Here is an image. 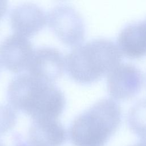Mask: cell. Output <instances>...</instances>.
<instances>
[{"label": "cell", "mask_w": 146, "mask_h": 146, "mask_svg": "<svg viewBox=\"0 0 146 146\" xmlns=\"http://www.w3.org/2000/svg\"><path fill=\"white\" fill-rule=\"evenodd\" d=\"M7 97L11 106L33 120L57 119L66 106L60 88L29 74L18 75L10 80Z\"/></svg>", "instance_id": "obj_1"}, {"label": "cell", "mask_w": 146, "mask_h": 146, "mask_svg": "<svg viewBox=\"0 0 146 146\" xmlns=\"http://www.w3.org/2000/svg\"><path fill=\"white\" fill-rule=\"evenodd\" d=\"M121 110L114 99L105 97L77 116L69 128L74 146H104L117 129Z\"/></svg>", "instance_id": "obj_2"}, {"label": "cell", "mask_w": 146, "mask_h": 146, "mask_svg": "<svg viewBox=\"0 0 146 146\" xmlns=\"http://www.w3.org/2000/svg\"><path fill=\"white\" fill-rule=\"evenodd\" d=\"M121 54L111 39L98 38L74 48L66 60L68 74L76 82L93 83L119 64Z\"/></svg>", "instance_id": "obj_3"}, {"label": "cell", "mask_w": 146, "mask_h": 146, "mask_svg": "<svg viewBox=\"0 0 146 146\" xmlns=\"http://www.w3.org/2000/svg\"><path fill=\"white\" fill-rule=\"evenodd\" d=\"M48 25L58 38L70 46H78L84 39L85 26L80 14L72 6L60 3L49 12Z\"/></svg>", "instance_id": "obj_4"}, {"label": "cell", "mask_w": 146, "mask_h": 146, "mask_svg": "<svg viewBox=\"0 0 146 146\" xmlns=\"http://www.w3.org/2000/svg\"><path fill=\"white\" fill-rule=\"evenodd\" d=\"M143 79L142 71L136 66L130 63H119L108 74L107 89L115 99H129L140 91Z\"/></svg>", "instance_id": "obj_5"}, {"label": "cell", "mask_w": 146, "mask_h": 146, "mask_svg": "<svg viewBox=\"0 0 146 146\" xmlns=\"http://www.w3.org/2000/svg\"><path fill=\"white\" fill-rule=\"evenodd\" d=\"M65 64L63 55L58 49L43 46L34 50L27 70L33 76L52 83L62 75Z\"/></svg>", "instance_id": "obj_6"}, {"label": "cell", "mask_w": 146, "mask_h": 146, "mask_svg": "<svg viewBox=\"0 0 146 146\" xmlns=\"http://www.w3.org/2000/svg\"><path fill=\"white\" fill-rule=\"evenodd\" d=\"M34 50L26 37L13 34L0 44V62L11 72H21L27 69Z\"/></svg>", "instance_id": "obj_7"}, {"label": "cell", "mask_w": 146, "mask_h": 146, "mask_svg": "<svg viewBox=\"0 0 146 146\" xmlns=\"http://www.w3.org/2000/svg\"><path fill=\"white\" fill-rule=\"evenodd\" d=\"M10 21L15 34L27 38L35 35L44 27L47 16L38 5L26 2L15 6L11 10Z\"/></svg>", "instance_id": "obj_8"}, {"label": "cell", "mask_w": 146, "mask_h": 146, "mask_svg": "<svg viewBox=\"0 0 146 146\" xmlns=\"http://www.w3.org/2000/svg\"><path fill=\"white\" fill-rule=\"evenodd\" d=\"M66 139V131L57 119L33 120L28 132L32 146H62Z\"/></svg>", "instance_id": "obj_9"}, {"label": "cell", "mask_w": 146, "mask_h": 146, "mask_svg": "<svg viewBox=\"0 0 146 146\" xmlns=\"http://www.w3.org/2000/svg\"><path fill=\"white\" fill-rule=\"evenodd\" d=\"M117 43L127 56L135 58L146 55V18L125 25L118 34Z\"/></svg>", "instance_id": "obj_10"}, {"label": "cell", "mask_w": 146, "mask_h": 146, "mask_svg": "<svg viewBox=\"0 0 146 146\" xmlns=\"http://www.w3.org/2000/svg\"><path fill=\"white\" fill-rule=\"evenodd\" d=\"M127 122L135 135L146 140V98L138 100L131 106L127 113Z\"/></svg>", "instance_id": "obj_11"}, {"label": "cell", "mask_w": 146, "mask_h": 146, "mask_svg": "<svg viewBox=\"0 0 146 146\" xmlns=\"http://www.w3.org/2000/svg\"><path fill=\"white\" fill-rule=\"evenodd\" d=\"M17 113L11 105L0 104V136L11 130L15 125Z\"/></svg>", "instance_id": "obj_12"}, {"label": "cell", "mask_w": 146, "mask_h": 146, "mask_svg": "<svg viewBox=\"0 0 146 146\" xmlns=\"http://www.w3.org/2000/svg\"><path fill=\"white\" fill-rule=\"evenodd\" d=\"M7 7L8 5L6 1H0V19L5 15Z\"/></svg>", "instance_id": "obj_13"}, {"label": "cell", "mask_w": 146, "mask_h": 146, "mask_svg": "<svg viewBox=\"0 0 146 146\" xmlns=\"http://www.w3.org/2000/svg\"><path fill=\"white\" fill-rule=\"evenodd\" d=\"M17 142L15 144V146H32L28 141H23L20 140L19 139L17 138Z\"/></svg>", "instance_id": "obj_14"}, {"label": "cell", "mask_w": 146, "mask_h": 146, "mask_svg": "<svg viewBox=\"0 0 146 146\" xmlns=\"http://www.w3.org/2000/svg\"><path fill=\"white\" fill-rule=\"evenodd\" d=\"M132 146H146V140L141 141Z\"/></svg>", "instance_id": "obj_15"}]
</instances>
